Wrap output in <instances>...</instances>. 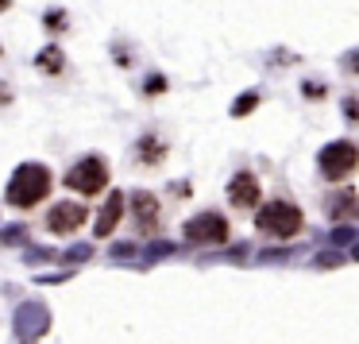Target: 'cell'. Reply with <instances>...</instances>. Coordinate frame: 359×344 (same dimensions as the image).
<instances>
[{
    "label": "cell",
    "mask_w": 359,
    "mask_h": 344,
    "mask_svg": "<svg viewBox=\"0 0 359 344\" xmlns=\"http://www.w3.org/2000/svg\"><path fill=\"white\" fill-rule=\"evenodd\" d=\"M50 186H55L50 166H43V163H20L16 171H12V178H8L4 201L16 205V209H32V205H39L43 197L50 194Z\"/></svg>",
    "instance_id": "cell-1"
},
{
    "label": "cell",
    "mask_w": 359,
    "mask_h": 344,
    "mask_svg": "<svg viewBox=\"0 0 359 344\" xmlns=\"http://www.w3.org/2000/svg\"><path fill=\"white\" fill-rule=\"evenodd\" d=\"M255 228L266 236H278V240H290L302 232V209L290 201H271L266 209L255 213Z\"/></svg>",
    "instance_id": "cell-2"
},
{
    "label": "cell",
    "mask_w": 359,
    "mask_h": 344,
    "mask_svg": "<svg viewBox=\"0 0 359 344\" xmlns=\"http://www.w3.org/2000/svg\"><path fill=\"white\" fill-rule=\"evenodd\" d=\"M355 163H359V147L351 140H336V143H328V147H320V155H317V166L328 182L348 178V174L355 171Z\"/></svg>",
    "instance_id": "cell-3"
},
{
    "label": "cell",
    "mask_w": 359,
    "mask_h": 344,
    "mask_svg": "<svg viewBox=\"0 0 359 344\" xmlns=\"http://www.w3.org/2000/svg\"><path fill=\"white\" fill-rule=\"evenodd\" d=\"M66 186H70L74 194H81V197L101 194V190L109 186V166H104V159L89 155V159H81V163H74L70 174H66Z\"/></svg>",
    "instance_id": "cell-4"
},
{
    "label": "cell",
    "mask_w": 359,
    "mask_h": 344,
    "mask_svg": "<svg viewBox=\"0 0 359 344\" xmlns=\"http://www.w3.org/2000/svg\"><path fill=\"white\" fill-rule=\"evenodd\" d=\"M12 329H16V340L32 344L43 333H50V310L43 302H20L12 313Z\"/></svg>",
    "instance_id": "cell-5"
},
{
    "label": "cell",
    "mask_w": 359,
    "mask_h": 344,
    "mask_svg": "<svg viewBox=\"0 0 359 344\" xmlns=\"http://www.w3.org/2000/svg\"><path fill=\"white\" fill-rule=\"evenodd\" d=\"M182 236L189 244H228V220L220 213H197L182 225Z\"/></svg>",
    "instance_id": "cell-6"
},
{
    "label": "cell",
    "mask_w": 359,
    "mask_h": 344,
    "mask_svg": "<svg viewBox=\"0 0 359 344\" xmlns=\"http://www.w3.org/2000/svg\"><path fill=\"white\" fill-rule=\"evenodd\" d=\"M86 217H89L86 205H78V201H58V205H50V213H47V228H50L55 236H66V232H74V228L86 225Z\"/></svg>",
    "instance_id": "cell-7"
},
{
    "label": "cell",
    "mask_w": 359,
    "mask_h": 344,
    "mask_svg": "<svg viewBox=\"0 0 359 344\" xmlns=\"http://www.w3.org/2000/svg\"><path fill=\"white\" fill-rule=\"evenodd\" d=\"M128 201H132V217H135V228H140V232H155L158 228V197L151 194V190H135L132 197H128Z\"/></svg>",
    "instance_id": "cell-8"
},
{
    "label": "cell",
    "mask_w": 359,
    "mask_h": 344,
    "mask_svg": "<svg viewBox=\"0 0 359 344\" xmlns=\"http://www.w3.org/2000/svg\"><path fill=\"white\" fill-rule=\"evenodd\" d=\"M228 201H232L236 209H255L259 205V178L255 174H236V178L228 182Z\"/></svg>",
    "instance_id": "cell-9"
},
{
    "label": "cell",
    "mask_w": 359,
    "mask_h": 344,
    "mask_svg": "<svg viewBox=\"0 0 359 344\" xmlns=\"http://www.w3.org/2000/svg\"><path fill=\"white\" fill-rule=\"evenodd\" d=\"M124 205H128V197L120 194V190H112L109 201H104V205H101V213H97V225H93V232L101 236V240L120 225V217H124Z\"/></svg>",
    "instance_id": "cell-10"
},
{
    "label": "cell",
    "mask_w": 359,
    "mask_h": 344,
    "mask_svg": "<svg viewBox=\"0 0 359 344\" xmlns=\"http://www.w3.org/2000/svg\"><path fill=\"white\" fill-rule=\"evenodd\" d=\"M355 213H359V197H355V190H351V186L336 190V194L325 201V217L328 220H351Z\"/></svg>",
    "instance_id": "cell-11"
},
{
    "label": "cell",
    "mask_w": 359,
    "mask_h": 344,
    "mask_svg": "<svg viewBox=\"0 0 359 344\" xmlns=\"http://www.w3.org/2000/svg\"><path fill=\"white\" fill-rule=\"evenodd\" d=\"M135 159H140V163H147V166L163 163V159H166V143L158 140V135H143V140L135 143Z\"/></svg>",
    "instance_id": "cell-12"
},
{
    "label": "cell",
    "mask_w": 359,
    "mask_h": 344,
    "mask_svg": "<svg viewBox=\"0 0 359 344\" xmlns=\"http://www.w3.org/2000/svg\"><path fill=\"white\" fill-rule=\"evenodd\" d=\"M35 66H39L43 74H62L66 58H62V51H58V47H43L39 55H35Z\"/></svg>",
    "instance_id": "cell-13"
},
{
    "label": "cell",
    "mask_w": 359,
    "mask_h": 344,
    "mask_svg": "<svg viewBox=\"0 0 359 344\" xmlns=\"http://www.w3.org/2000/svg\"><path fill=\"white\" fill-rule=\"evenodd\" d=\"M0 244H4V248L27 244V225H24V220H16V225H4V228H0Z\"/></svg>",
    "instance_id": "cell-14"
},
{
    "label": "cell",
    "mask_w": 359,
    "mask_h": 344,
    "mask_svg": "<svg viewBox=\"0 0 359 344\" xmlns=\"http://www.w3.org/2000/svg\"><path fill=\"white\" fill-rule=\"evenodd\" d=\"M313 267H317V271H336V267H344V256L340 251H317V256H313Z\"/></svg>",
    "instance_id": "cell-15"
},
{
    "label": "cell",
    "mask_w": 359,
    "mask_h": 344,
    "mask_svg": "<svg viewBox=\"0 0 359 344\" xmlns=\"http://www.w3.org/2000/svg\"><path fill=\"white\" fill-rule=\"evenodd\" d=\"M351 240H355V228L351 225H336L332 232H328V244H332V248H348Z\"/></svg>",
    "instance_id": "cell-16"
},
{
    "label": "cell",
    "mask_w": 359,
    "mask_h": 344,
    "mask_svg": "<svg viewBox=\"0 0 359 344\" xmlns=\"http://www.w3.org/2000/svg\"><path fill=\"white\" fill-rule=\"evenodd\" d=\"M255 109H259V93H243L232 101V117H248V112H255Z\"/></svg>",
    "instance_id": "cell-17"
},
{
    "label": "cell",
    "mask_w": 359,
    "mask_h": 344,
    "mask_svg": "<svg viewBox=\"0 0 359 344\" xmlns=\"http://www.w3.org/2000/svg\"><path fill=\"white\" fill-rule=\"evenodd\" d=\"M89 256H93V244H74V248L66 251L62 259H66V263H86Z\"/></svg>",
    "instance_id": "cell-18"
},
{
    "label": "cell",
    "mask_w": 359,
    "mask_h": 344,
    "mask_svg": "<svg viewBox=\"0 0 359 344\" xmlns=\"http://www.w3.org/2000/svg\"><path fill=\"white\" fill-rule=\"evenodd\" d=\"M43 27H47V32H66V12L62 8L47 12V16H43Z\"/></svg>",
    "instance_id": "cell-19"
},
{
    "label": "cell",
    "mask_w": 359,
    "mask_h": 344,
    "mask_svg": "<svg viewBox=\"0 0 359 344\" xmlns=\"http://www.w3.org/2000/svg\"><path fill=\"white\" fill-rule=\"evenodd\" d=\"M140 256V244H112V259H120V263H124V259H135Z\"/></svg>",
    "instance_id": "cell-20"
},
{
    "label": "cell",
    "mask_w": 359,
    "mask_h": 344,
    "mask_svg": "<svg viewBox=\"0 0 359 344\" xmlns=\"http://www.w3.org/2000/svg\"><path fill=\"white\" fill-rule=\"evenodd\" d=\"M163 89H166V78H163V74H151V78H147V86H143V93H151V97H155V93H163Z\"/></svg>",
    "instance_id": "cell-21"
},
{
    "label": "cell",
    "mask_w": 359,
    "mask_h": 344,
    "mask_svg": "<svg viewBox=\"0 0 359 344\" xmlns=\"http://www.w3.org/2000/svg\"><path fill=\"white\" fill-rule=\"evenodd\" d=\"M302 93H305V97H309V101H320V97H325V93H328V89H325V86H320V81H305V86H302Z\"/></svg>",
    "instance_id": "cell-22"
},
{
    "label": "cell",
    "mask_w": 359,
    "mask_h": 344,
    "mask_svg": "<svg viewBox=\"0 0 359 344\" xmlns=\"http://www.w3.org/2000/svg\"><path fill=\"white\" fill-rule=\"evenodd\" d=\"M259 259L263 263H286V259H294V251H259Z\"/></svg>",
    "instance_id": "cell-23"
},
{
    "label": "cell",
    "mask_w": 359,
    "mask_h": 344,
    "mask_svg": "<svg viewBox=\"0 0 359 344\" xmlns=\"http://www.w3.org/2000/svg\"><path fill=\"white\" fill-rule=\"evenodd\" d=\"M47 259H55V251H50V248H32V251H27V263H47Z\"/></svg>",
    "instance_id": "cell-24"
},
{
    "label": "cell",
    "mask_w": 359,
    "mask_h": 344,
    "mask_svg": "<svg viewBox=\"0 0 359 344\" xmlns=\"http://www.w3.org/2000/svg\"><path fill=\"white\" fill-rule=\"evenodd\" d=\"M70 279V271H62V274H35V282H39V286H50V282H66Z\"/></svg>",
    "instance_id": "cell-25"
},
{
    "label": "cell",
    "mask_w": 359,
    "mask_h": 344,
    "mask_svg": "<svg viewBox=\"0 0 359 344\" xmlns=\"http://www.w3.org/2000/svg\"><path fill=\"white\" fill-rule=\"evenodd\" d=\"M344 117H348V120H359V105H355V97H348V101H344Z\"/></svg>",
    "instance_id": "cell-26"
},
{
    "label": "cell",
    "mask_w": 359,
    "mask_h": 344,
    "mask_svg": "<svg viewBox=\"0 0 359 344\" xmlns=\"http://www.w3.org/2000/svg\"><path fill=\"white\" fill-rule=\"evenodd\" d=\"M274 62H278V66H290V62H297V55H290V51H274Z\"/></svg>",
    "instance_id": "cell-27"
},
{
    "label": "cell",
    "mask_w": 359,
    "mask_h": 344,
    "mask_svg": "<svg viewBox=\"0 0 359 344\" xmlns=\"http://www.w3.org/2000/svg\"><path fill=\"white\" fill-rule=\"evenodd\" d=\"M8 101H12V93H8L4 86H0V105H8Z\"/></svg>",
    "instance_id": "cell-28"
},
{
    "label": "cell",
    "mask_w": 359,
    "mask_h": 344,
    "mask_svg": "<svg viewBox=\"0 0 359 344\" xmlns=\"http://www.w3.org/2000/svg\"><path fill=\"white\" fill-rule=\"evenodd\" d=\"M12 8V0H0V12H8Z\"/></svg>",
    "instance_id": "cell-29"
}]
</instances>
